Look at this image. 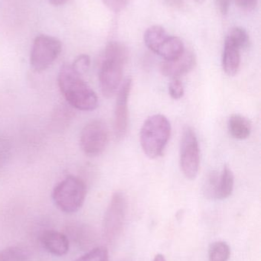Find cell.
<instances>
[{
	"instance_id": "obj_28",
	"label": "cell",
	"mask_w": 261,
	"mask_h": 261,
	"mask_svg": "<svg viewBox=\"0 0 261 261\" xmlns=\"http://www.w3.org/2000/svg\"><path fill=\"white\" fill-rule=\"evenodd\" d=\"M69 0H49V3L55 6H63Z\"/></svg>"
},
{
	"instance_id": "obj_4",
	"label": "cell",
	"mask_w": 261,
	"mask_h": 261,
	"mask_svg": "<svg viewBox=\"0 0 261 261\" xmlns=\"http://www.w3.org/2000/svg\"><path fill=\"white\" fill-rule=\"evenodd\" d=\"M87 192L85 182L78 176L70 175L55 186L52 191V199L57 208L70 214L83 206Z\"/></svg>"
},
{
	"instance_id": "obj_19",
	"label": "cell",
	"mask_w": 261,
	"mask_h": 261,
	"mask_svg": "<svg viewBox=\"0 0 261 261\" xmlns=\"http://www.w3.org/2000/svg\"><path fill=\"white\" fill-rule=\"evenodd\" d=\"M28 250L21 246H11L0 251V261H27Z\"/></svg>"
},
{
	"instance_id": "obj_13",
	"label": "cell",
	"mask_w": 261,
	"mask_h": 261,
	"mask_svg": "<svg viewBox=\"0 0 261 261\" xmlns=\"http://www.w3.org/2000/svg\"><path fill=\"white\" fill-rule=\"evenodd\" d=\"M240 50L232 44L225 42L222 55V67L228 76H235L240 69Z\"/></svg>"
},
{
	"instance_id": "obj_8",
	"label": "cell",
	"mask_w": 261,
	"mask_h": 261,
	"mask_svg": "<svg viewBox=\"0 0 261 261\" xmlns=\"http://www.w3.org/2000/svg\"><path fill=\"white\" fill-rule=\"evenodd\" d=\"M127 200L122 191L113 193L104 219V236L108 242L119 237L124 229L127 216Z\"/></svg>"
},
{
	"instance_id": "obj_23",
	"label": "cell",
	"mask_w": 261,
	"mask_h": 261,
	"mask_svg": "<svg viewBox=\"0 0 261 261\" xmlns=\"http://www.w3.org/2000/svg\"><path fill=\"white\" fill-rule=\"evenodd\" d=\"M11 150L12 146L10 141L7 138L0 137V169L6 165L10 158Z\"/></svg>"
},
{
	"instance_id": "obj_7",
	"label": "cell",
	"mask_w": 261,
	"mask_h": 261,
	"mask_svg": "<svg viewBox=\"0 0 261 261\" xmlns=\"http://www.w3.org/2000/svg\"><path fill=\"white\" fill-rule=\"evenodd\" d=\"M109 129L107 124L100 119L90 121L80 134V147L87 156H99L107 148Z\"/></svg>"
},
{
	"instance_id": "obj_11",
	"label": "cell",
	"mask_w": 261,
	"mask_h": 261,
	"mask_svg": "<svg viewBox=\"0 0 261 261\" xmlns=\"http://www.w3.org/2000/svg\"><path fill=\"white\" fill-rule=\"evenodd\" d=\"M196 65V57L192 50H185L181 56L172 61H164L160 65L163 76L172 79H179L189 73Z\"/></svg>"
},
{
	"instance_id": "obj_9",
	"label": "cell",
	"mask_w": 261,
	"mask_h": 261,
	"mask_svg": "<svg viewBox=\"0 0 261 261\" xmlns=\"http://www.w3.org/2000/svg\"><path fill=\"white\" fill-rule=\"evenodd\" d=\"M180 167L185 178L195 179L199 173L200 150L196 132L190 127L184 129L181 140Z\"/></svg>"
},
{
	"instance_id": "obj_2",
	"label": "cell",
	"mask_w": 261,
	"mask_h": 261,
	"mask_svg": "<svg viewBox=\"0 0 261 261\" xmlns=\"http://www.w3.org/2000/svg\"><path fill=\"white\" fill-rule=\"evenodd\" d=\"M127 58L128 51L124 44L117 41L107 44L98 73L100 88L106 98L113 97L119 90Z\"/></svg>"
},
{
	"instance_id": "obj_25",
	"label": "cell",
	"mask_w": 261,
	"mask_h": 261,
	"mask_svg": "<svg viewBox=\"0 0 261 261\" xmlns=\"http://www.w3.org/2000/svg\"><path fill=\"white\" fill-rule=\"evenodd\" d=\"M104 5L112 12H119L125 9L129 0H102Z\"/></svg>"
},
{
	"instance_id": "obj_18",
	"label": "cell",
	"mask_w": 261,
	"mask_h": 261,
	"mask_svg": "<svg viewBox=\"0 0 261 261\" xmlns=\"http://www.w3.org/2000/svg\"><path fill=\"white\" fill-rule=\"evenodd\" d=\"M231 257V248L225 242H216L210 245L209 261H228Z\"/></svg>"
},
{
	"instance_id": "obj_12",
	"label": "cell",
	"mask_w": 261,
	"mask_h": 261,
	"mask_svg": "<svg viewBox=\"0 0 261 261\" xmlns=\"http://www.w3.org/2000/svg\"><path fill=\"white\" fill-rule=\"evenodd\" d=\"M41 243L48 252L58 257L65 255L70 247L68 239L65 234L52 230L43 233Z\"/></svg>"
},
{
	"instance_id": "obj_27",
	"label": "cell",
	"mask_w": 261,
	"mask_h": 261,
	"mask_svg": "<svg viewBox=\"0 0 261 261\" xmlns=\"http://www.w3.org/2000/svg\"><path fill=\"white\" fill-rule=\"evenodd\" d=\"M236 4L241 9L245 10H251L257 6L258 0H234Z\"/></svg>"
},
{
	"instance_id": "obj_1",
	"label": "cell",
	"mask_w": 261,
	"mask_h": 261,
	"mask_svg": "<svg viewBox=\"0 0 261 261\" xmlns=\"http://www.w3.org/2000/svg\"><path fill=\"white\" fill-rule=\"evenodd\" d=\"M58 84L66 102L75 110L90 112L99 105L98 96L91 87L77 73L72 64L61 66L58 74Z\"/></svg>"
},
{
	"instance_id": "obj_30",
	"label": "cell",
	"mask_w": 261,
	"mask_h": 261,
	"mask_svg": "<svg viewBox=\"0 0 261 261\" xmlns=\"http://www.w3.org/2000/svg\"><path fill=\"white\" fill-rule=\"evenodd\" d=\"M153 261H167L164 255L161 254H156Z\"/></svg>"
},
{
	"instance_id": "obj_29",
	"label": "cell",
	"mask_w": 261,
	"mask_h": 261,
	"mask_svg": "<svg viewBox=\"0 0 261 261\" xmlns=\"http://www.w3.org/2000/svg\"><path fill=\"white\" fill-rule=\"evenodd\" d=\"M169 4L173 6H180L183 3V0H167Z\"/></svg>"
},
{
	"instance_id": "obj_14",
	"label": "cell",
	"mask_w": 261,
	"mask_h": 261,
	"mask_svg": "<svg viewBox=\"0 0 261 261\" xmlns=\"http://www.w3.org/2000/svg\"><path fill=\"white\" fill-rule=\"evenodd\" d=\"M228 128L230 135L238 140H245L251 135V123L242 115L234 114L229 118Z\"/></svg>"
},
{
	"instance_id": "obj_5",
	"label": "cell",
	"mask_w": 261,
	"mask_h": 261,
	"mask_svg": "<svg viewBox=\"0 0 261 261\" xmlns=\"http://www.w3.org/2000/svg\"><path fill=\"white\" fill-rule=\"evenodd\" d=\"M146 46L152 51L163 58L164 61L176 59L185 51V45L180 38L167 34L159 25L147 29L144 35Z\"/></svg>"
},
{
	"instance_id": "obj_17",
	"label": "cell",
	"mask_w": 261,
	"mask_h": 261,
	"mask_svg": "<svg viewBox=\"0 0 261 261\" xmlns=\"http://www.w3.org/2000/svg\"><path fill=\"white\" fill-rule=\"evenodd\" d=\"M73 110L74 108L67 102L58 106L54 113L53 125L59 129L65 128L67 124L70 123L73 117Z\"/></svg>"
},
{
	"instance_id": "obj_22",
	"label": "cell",
	"mask_w": 261,
	"mask_h": 261,
	"mask_svg": "<svg viewBox=\"0 0 261 261\" xmlns=\"http://www.w3.org/2000/svg\"><path fill=\"white\" fill-rule=\"evenodd\" d=\"M90 65V58L87 55H81L77 57L76 59L72 64L74 70L81 76H83L89 70Z\"/></svg>"
},
{
	"instance_id": "obj_26",
	"label": "cell",
	"mask_w": 261,
	"mask_h": 261,
	"mask_svg": "<svg viewBox=\"0 0 261 261\" xmlns=\"http://www.w3.org/2000/svg\"><path fill=\"white\" fill-rule=\"evenodd\" d=\"M216 7L222 15H226L229 12L231 0H216Z\"/></svg>"
},
{
	"instance_id": "obj_3",
	"label": "cell",
	"mask_w": 261,
	"mask_h": 261,
	"mask_svg": "<svg viewBox=\"0 0 261 261\" xmlns=\"http://www.w3.org/2000/svg\"><path fill=\"white\" fill-rule=\"evenodd\" d=\"M171 124L163 115L150 116L139 133V141L144 153L150 159L162 156L171 135Z\"/></svg>"
},
{
	"instance_id": "obj_21",
	"label": "cell",
	"mask_w": 261,
	"mask_h": 261,
	"mask_svg": "<svg viewBox=\"0 0 261 261\" xmlns=\"http://www.w3.org/2000/svg\"><path fill=\"white\" fill-rule=\"evenodd\" d=\"M108 252L104 247L93 248L87 254L79 257L75 261H108Z\"/></svg>"
},
{
	"instance_id": "obj_20",
	"label": "cell",
	"mask_w": 261,
	"mask_h": 261,
	"mask_svg": "<svg viewBox=\"0 0 261 261\" xmlns=\"http://www.w3.org/2000/svg\"><path fill=\"white\" fill-rule=\"evenodd\" d=\"M219 176L217 171H211L207 175L203 186V193L208 199H216Z\"/></svg>"
},
{
	"instance_id": "obj_15",
	"label": "cell",
	"mask_w": 261,
	"mask_h": 261,
	"mask_svg": "<svg viewBox=\"0 0 261 261\" xmlns=\"http://www.w3.org/2000/svg\"><path fill=\"white\" fill-rule=\"evenodd\" d=\"M234 187V176L232 170L225 166L219 176L216 199L223 200L232 194Z\"/></svg>"
},
{
	"instance_id": "obj_31",
	"label": "cell",
	"mask_w": 261,
	"mask_h": 261,
	"mask_svg": "<svg viewBox=\"0 0 261 261\" xmlns=\"http://www.w3.org/2000/svg\"><path fill=\"white\" fill-rule=\"evenodd\" d=\"M194 1L196 2L197 3H199V4H201V3H203L205 0H194Z\"/></svg>"
},
{
	"instance_id": "obj_16",
	"label": "cell",
	"mask_w": 261,
	"mask_h": 261,
	"mask_svg": "<svg viewBox=\"0 0 261 261\" xmlns=\"http://www.w3.org/2000/svg\"><path fill=\"white\" fill-rule=\"evenodd\" d=\"M249 35L245 29L241 27L232 28L228 32L225 42L229 43L239 50L246 48L249 44Z\"/></svg>"
},
{
	"instance_id": "obj_6",
	"label": "cell",
	"mask_w": 261,
	"mask_h": 261,
	"mask_svg": "<svg viewBox=\"0 0 261 261\" xmlns=\"http://www.w3.org/2000/svg\"><path fill=\"white\" fill-rule=\"evenodd\" d=\"M61 50L62 44L58 38L47 35H38L31 48V67L35 71H44L58 59Z\"/></svg>"
},
{
	"instance_id": "obj_10",
	"label": "cell",
	"mask_w": 261,
	"mask_h": 261,
	"mask_svg": "<svg viewBox=\"0 0 261 261\" xmlns=\"http://www.w3.org/2000/svg\"><path fill=\"white\" fill-rule=\"evenodd\" d=\"M132 84L131 78H127L122 83L117 92L113 121V130L117 141H121L125 137L128 128V102Z\"/></svg>"
},
{
	"instance_id": "obj_24",
	"label": "cell",
	"mask_w": 261,
	"mask_h": 261,
	"mask_svg": "<svg viewBox=\"0 0 261 261\" xmlns=\"http://www.w3.org/2000/svg\"><path fill=\"white\" fill-rule=\"evenodd\" d=\"M169 93L172 99L175 100L180 99L184 96L185 90H184L183 84L179 79H173L169 85Z\"/></svg>"
}]
</instances>
